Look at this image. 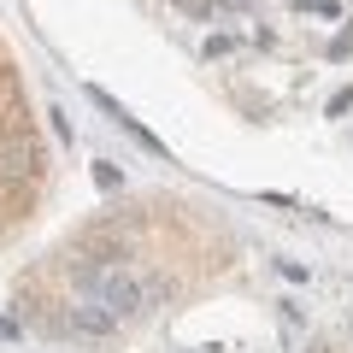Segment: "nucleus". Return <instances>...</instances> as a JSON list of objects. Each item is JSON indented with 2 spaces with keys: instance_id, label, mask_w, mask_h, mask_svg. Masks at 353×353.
<instances>
[{
  "instance_id": "f03ea898",
  "label": "nucleus",
  "mask_w": 353,
  "mask_h": 353,
  "mask_svg": "<svg viewBox=\"0 0 353 353\" xmlns=\"http://www.w3.org/2000/svg\"><path fill=\"white\" fill-rule=\"evenodd\" d=\"M118 324H124V318L106 312L101 301H94V306H65V318H59V330H71V336H83V341H106V336H118Z\"/></svg>"
},
{
  "instance_id": "423d86ee",
  "label": "nucleus",
  "mask_w": 353,
  "mask_h": 353,
  "mask_svg": "<svg viewBox=\"0 0 353 353\" xmlns=\"http://www.w3.org/2000/svg\"><path fill=\"white\" fill-rule=\"evenodd\" d=\"M94 183H101V189H124V171L106 165V159H94Z\"/></svg>"
},
{
  "instance_id": "20e7f679",
  "label": "nucleus",
  "mask_w": 353,
  "mask_h": 353,
  "mask_svg": "<svg viewBox=\"0 0 353 353\" xmlns=\"http://www.w3.org/2000/svg\"><path fill=\"white\" fill-rule=\"evenodd\" d=\"M141 301H148V312L165 306V301H171V283H165V277H141Z\"/></svg>"
},
{
  "instance_id": "6e6552de",
  "label": "nucleus",
  "mask_w": 353,
  "mask_h": 353,
  "mask_svg": "<svg viewBox=\"0 0 353 353\" xmlns=\"http://www.w3.org/2000/svg\"><path fill=\"white\" fill-rule=\"evenodd\" d=\"M347 53H353V30H341V36L330 41V59H347Z\"/></svg>"
},
{
  "instance_id": "0eeeda50",
  "label": "nucleus",
  "mask_w": 353,
  "mask_h": 353,
  "mask_svg": "<svg viewBox=\"0 0 353 353\" xmlns=\"http://www.w3.org/2000/svg\"><path fill=\"white\" fill-rule=\"evenodd\" d=\"M353 106V88H336V94H330V118H341Z\"/></svg>"
},
{
  "instance_id": "f257e3e1",
  "label": "nucleus",
  "mask_w": 353,
  "mask_h": 353,
  "mask_svg": "<svg viewBox=\"0 0 353 353\" xmlns=\"http://www.w3.org/2000/svg\"><path fill=\"white\" fill-rule=\"evenodd\" d=\"M88 289H94V301H101L106 312H118V318H141V312H148V301H141V277L124 271V265L88 271Z\"/></svg>"
},
{
  "instance_id": "7ed1b4c3",
  "label": "nucleus",
  "mask_w": 353,
  "mask_h": 353,
  "mask_svg": "<svg viewBox=\"0 0 353 353\" xmlns=\"http://www.w3.org/2000/svg\"><path fill=\"white\" fill-rule=\"evenodd\" d=\"M30 171H36V148H30V136L0 124V183H24Z\"/></svg>"
},
{
  "instance_id": "39448f33",
  "label": "nucleus",
  "mask_w": 353,
  "mask_h": 353,
  "mask_svg": "<svg viewBox=\"0 0 353 353\" xmlns=\"http://www.w3.org/2000/svg\"><path fill=\"white\" fill-rule=\"evenodd\" d=\"M294 12H318V18H341V0H294Z\"/></svg>"
},
{
  "instance_id": "1a4fd4ad",
  "label": "nucleus",
  "mask_w": 353,
  "mask_h": 353,
  "mask_svg": "<svg viewBox=\"0 0 353 353\" xmlns=\"http://www.w3.org/2000/svg\"><path fill=\"white\" fill-rule=\"evenodd\" d=\"M206 53H212V59H224V53H236V36H212V41H206Z\"/></svg>"
}]
</instances>
